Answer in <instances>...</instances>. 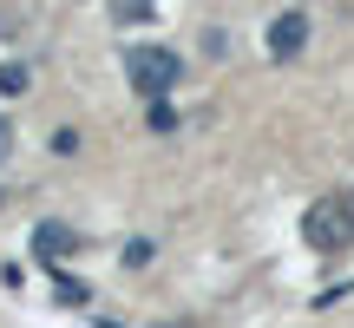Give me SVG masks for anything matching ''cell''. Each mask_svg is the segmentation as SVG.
Wrapping results in <instances>:
<instances>
[{
    "label": "cell",
    "instance_id": "cell-1",
    "mask_svg": "<svg viewBox=\"0 0 354 328\" xmlns=\"http://www.w3.org/2000/svg\"><path fill=\"white\" fill-rule=\"evenodd\" d=\"M302 243H308L315 256H342V250H354V197H348V190H335V197H315V203H308Z\"/></svg>",
    "mask_w": 354,
    "mask_h": 328
},
{
    "label": "cell",
    "instance_id": "cell-2",
    "mask_svg": "<svg viewBox=\"0 0 354 328\" xmlns=\"http://www.w3.org/2000/svg\"><path fill=\"white\" fill-rule=\"evenodd\" d=\"M125 79L138 99H171V86L184 79V60L171 46H131L125 53Z\"/></svg>",
    "mask_w": 354,
    "mask_h": 328
},
{
    "label": "cell",
    "instance_id": "cell-3",
    "mask_svg": "<svg viewBox=\"0 0 354 328\" xmlns=\"http://www.w3.org/2000/svg\"><path fill=\"white\" fill-rule=\"evenodd\" d=\"M79 250H86V237H79L73 224H59V217H46V224H33V256H39L46 269H59L66 256H79Z\"/></svg>",
    "mask_w": 354,
    "mask_h": 328
},
{
    "label": "cell",
    "instance_id": "cell-4",
    "mask_svg": "<svg viewBox=\"0 0 354 328\" xmlns=\"http://www.w3.org/2000/svg\"><path fill=\"white\" fill-rule=\"evenodd\" d=\"M308 33H315V20H308L302 7H289V13H276V20H269V60H302V46H308Z\"/></svg>",
    "mask_w": 354,
    "mask_h": 328
},
{
    "label": "cell",
    "instance_id": "cell-5",
    "mask_svg": "<svg viewBox=\"0 0 354 328\" xmlns=\"http://www.w3.org/2000/svg\"><path fill=\"white\" fill-rule=\"evenodd\" d=\"M105 13H112L118 26H138V20H151V13H158V0H105Z\"/></svg>",
    "mask_w": 354,
    "mask_h": 328
},
{
    "label": "cell",
    "instance_id": "cell-6",
    "mask_svg": "<svg viewBox=\"0 0 354 328\" xmlns=\"http://www.w3.org/2000/svg\"><path fill=\"white\" fill-rule=\"evenodd\" d=\"M145 125H151V131H177V105H171V99H151V112H145Z\"/></svg>",
    "mask_w": 354,
    "mask_h": 328
},
{
    "label": "cell",
    "instance_id": "cell-7",
    "mask_svg": "<svg viewBox=\"0 0 354 328\" xmlns=\"http://www.w3.org/2000/svg\"><path fill=\"white\" fill-rule=\"evenodd\" d=\"M26 86H33L26 66H0V92H7V99H13V92H26Z\"/></svg>",
    "mask_w": 354,
    "mask_h": 328
},
{
    "label": "cell",
    "instance_id": "cell-8",
    "mask_svg": "<svg viewBox=\"0 0 354 328\" xmlns=\"http://www.w3.org/2000/svg\"><path fill=\"white\" fill-rule=\"evenodd\" d=\"M145 263H151V243H145V237L125 243V269H145Z\"/></svg>",
    "mask_w": 354,
    "mask_h": 328
},
{
    "label": "cell",
    "instance_id": "cell-9",
    "mask_svg": "<svg viewBox=\"0 0 354 328\" xmlns=\"http://www.w3.org/2000/svg\"><path fill=\"white\" fill-rule=\"evenodd\" d=\"M7 158H13V125L0 118V164H7Z\"/></svg>",
    "mask_w": 354,
    "mask_h": 328
}]
</instances>
